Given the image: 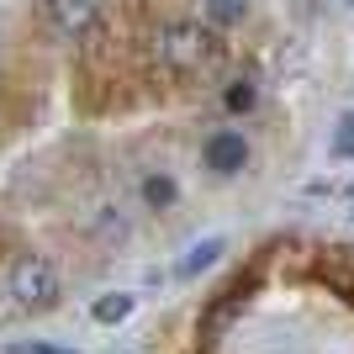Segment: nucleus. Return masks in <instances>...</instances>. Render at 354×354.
Wrapping results in <instances>:
<instances>
[{
  "instance_id": "obj_5",
  "label": "nucleus",
  "mask_w": 354,
  "mask_h": 354,
  "mask_svg": "<svg viewBox=\"0 0 354 354\" xmlns=\"http://www.w3.org/2000/svg\"><path fill=\"white\" fill-rule=\"evenodd\" d=\"M217 254H222V238H201L185 259H180V275H196V270H207V265H217Z\"/></svg>"
},
{
  "instance_id": "obj_7",
  "label": "nucleus",
  "mask_w": 354,
  "mask_h": 354,
  "mask_svg": "<svg viewBox=\"0 0 354 354\" xmlns=\"http://www.w3.org/2000/svg\"><path fill=\"white\" fill-rule=\"evenodd\" d=\"M333 153H339V159H354V111L333 127Z\"/></svg>"
},
{
  "instance_id": "obj_3",
  "label": "nucleus",
  "mask_w": 354,
  "mask_h": 354,
  "mask_svg": "<svg viewBox=\"0 0 354 354\" xmlns=\"http://www.w3.org/2000/svg\"><path fill=\"white\" fill-rule=\"evenodd\" d=\"M11 296H16V307H27V312H43L59 301V270L48 265L43 254H21L11 265Z\"/></svg>"
},
{
  "instance_id": "obj_12",
  "label": "nucleus",
  "mask_w": 354,
  "mask_h": 354,
  "mask_svg": "<svg viewBox=\"0 0 354 354\" xmlns=\"http://www.w3.org/2000/svg\"><path fill=\"white\" fill-rule=\"evenodd\" d=\"M333 286H339V296L354 307V275H333Z\"/></svg>"
},
{
  "instance_id": "obj_9",
  "label": "nucleus",
  "mask_w": 354,
  "mask_h": 354,
  "mask_svg": "<svg viewBox=\"0 0 354 354\" xmlns=\"http://www.w3.org/2000/svg\"><path fill=\"white\" fill-rule=\"evenodd\" d=\"M207 16L212 21H233V16H243V0H212Z\"/></svg>"
},
{
  "instance_id": "obj_4",
  "label": "nucleus",
  "mask_w": 354,
  "mask_h": 354,
  "mask_svg": "<svg viewBox=\"0 0 354 354\" xmlns=\"http://www.w3.org/2000/svg\"><path fill=\"white\" fill-rule=\"evenodd\" d=\"M243 153H249V148H243V138H238V133H217L207 143V164L217 169V175H233L238 164H243Z\"/></svg>"
},
{
  "instance_id": "obj_6",
  "label": "nucleus",
  "mask_w": 354,
  "mask_h": 354,
  "mask_svg": "<svg viewBox=\"0 0 354 354\" xmlns=\"http://www.w3.org/2000/svg\"><path fill=\"white\" fill-rule=\"evenodd\" d=\"M95 323H122V317H127V312H133V296H122V291H111V296H101V301H95Z\"/></svg>"
},
{
  "instance_id": "obj_11",
  "label": "nucleus",
  "mask_w": 354,
  "mask_h": 354,
  "mask_svg": "<svg viewBox=\"0 0 354 354\" xmlns=\"http://www.w3.org/2000/svg\"><path fill=\"white\" fill-rule=\"evenodd\" d=\"M11 354H69V349H48V344H16Z\"/></svg>"
},
{
  "instance_id": "obj_2",
  "label": "nucleus",
  "mask_w": 354,
  "mask_h": 354,
  "mask_svg": "<svg viewBox=\"0 0 354 354\" xmlns=\"http://www.w3.org/2000/svg\"><path fill=\"white\" fill-rule=\"evenodd\" d=\"M106 0H37V27L53 37V43H80L101 27Z\"/></svg>"
},
{
  "instance_id": "obj_10",
  "label": "nucleus",
  "mask_w": 354,
  "mask_h": 354,
  "mask_svg": "<svg viewBox=\"0 0 354 354\" xmlns=\"http://www.w3.org/2000/svg\"><path fill=\"white\" fill-rule=\"evenodd\" d=\"M249 101H254V85H249V80H238V85L227 90V106H233V111H243Z\"/></svg>"
},
{
  "instance_id": "obj_8",
  "label": "nucleus",
  "mask_w": 354,
  "mask_h": 354,
  "mask_svg": "<svg viewBox=\"0 0 354 354\" xmlns=\"http://www.w3.org/2000/svg\"><path fill=\"white\" fill-rule=\"evenodd\" d=\"M143 196L153 201V207H169V201H175V185H169V180H148Z\"/></svg>"
},
{
  "instance_id": "obj_13",
  "label": "nucleus",
  "mask_w": 354,
  "mask_h": 354,
  "mask_svg": "<svg viewBox=\"0 0 354 354\" xmlns=\"http://www.w3.org/2000/svg\"><path fill=\"white\" fill-rule=\"evenodd\" d=\"M349 6H354V0H349Z\"/></svg>"
},
{
  "instance_id": "obj_1",
  "label": "nucleus",
  "mask_w": 354,
  "mask_h": 354,
  "mask_svg": "<svg viewBox=\"0 0 354 354\" xmlns=\"http://www.w3.org/2000/svg\"><path fill=\"white\" fill-rule=\"evenodd\" d=\"M148 53L159 64L164 74H175V80H196V74H207L222 64V43L217 32L207 21H164L153 37H148Z\"/></svg>"
}]
</instances>
